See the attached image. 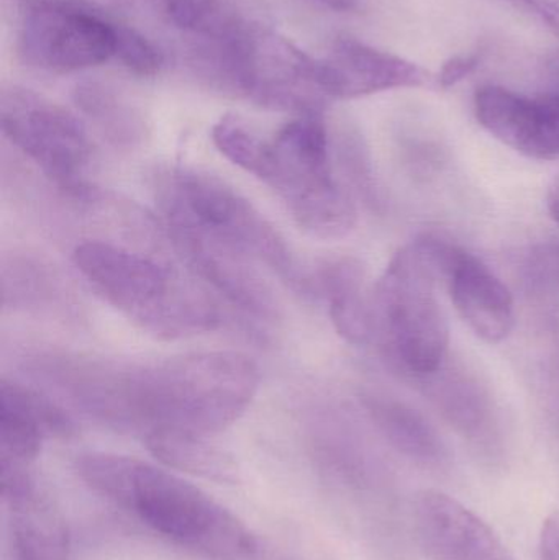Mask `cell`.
I'll use <instances>...</instances> for the list:
<instances>
[{"label":"cell","mask_w":559,"mask_h":560,"mask_svg":"<svg viewBox=\"0 0 559 560\" xmlns=\"http://www.w3.org/2000/svg\"><path fill=\"white\" fill-rule=\"evenodd\" d=\"M158 207L170 235L187 236L265 266L301 295H314L315 278L275 225L225 180L187 167L156 179Z\"/></svg>","instance_id":"277c9868"},{"label":"cell","mask_w":559,"mask_h":560,"mask_svg":"<svg viewBox=\"0 0 559 560\" xmlns=\"http://www.w3.org/2000/svg\"><path fill=\"white\" fill-rule=\"evenodd\" d=\"M19 33L26 65L51 74H69L115 58V20L82 10L28 7Z\"/></svg>","instance_id":"9c48e42d"},{"label":"cell","mask_w":559,"mask_h":560,"mask_svg":"<svg viewBox=\"0 0 559 560\" xmlns=\"http://www.w3.org/2000/svg\"><path fill=\"white\" fill-rule=\"evenodd\" d=\"M117 48L115 58L140 78H154L164 65V55L150 38L133 26L115 23Z\"/></svg>","instance_id":"7402d4cb"},{"label":"cell","mask_w":559,"mask_h":560,"mask_svg":"<svg viewBox=\"0 0 559 560\" xmlns=\"http://www.w3.org/2000/svg\"><path fill=\"white\" fill-rule=\"evenodd\" d=\"M540 560H559V513L548 516L541 526Z\"/></svg>","instance_id":"4316f807"},{"label":"cell","mask_w":559,"mask_h":560,"mask_svg":"<svg viewBox=\"0 0 559 560\" xmlns=\"http://www.w3.org/2000/svg\"><path fill=\"white\" fill-rule=\"evenodd\" d=\"M482 61V52H469V55L453 56L452 59L443 65L439 74V84L442 88H453V85L468 78Z\"/></svg>","instance_id":"cb8c5ba5"},{"label":"cell","mask_w":559,"mask_h":560,"mask_svg":"<svg viewBox=\"0 0 559 560\" xmlns=\"http://www.w3.org/2000/svg\"><path fill=\"white\" fill-rule=\"evenodd\" d=\"M317 65L318 85L327 98L366 97L430 81L422 66L351 36H338Z\"/></svg>","instance_id":"30bf717a"},{"label":"cell","mask_w":559,"mask_h":560,"mask_svg":"<svg viewBox=\"0 0 559 560\" xmlns=\"http://www.w3.org/2000/svg\"><path fill=\"white\" fill-rule=\"evenodd\" d=\"M548 65H550L551 71H554L559 78V55H555Z\"/></svg>","instance_id":"f546056e"},{"label":"cell","mask_w":559,"mask_h":560,"mask_svg":"<svg viewBox=\"0 0 559 560\" xmlns=\"http://www.w3.org/2000/svg\"><path fill=\"white\" fill-rule=\"evenodd\" d=\"M72 261L108 305L156 338H193L219 326L206 293L148 256L91 240L75 246Z\"/></svg>","instance_id":"5b68a950"},{"label":"cell","mask_w":559,"mask_h":560,"mask_svg":"<svg viewBox=\"0 0 559 560\" xmlns=\"http://www.w3.org/2000/svg\"><path fill=\"white\" fill-rule=\"evenodd\" d=\"M476 118L496 140L534 160L559 158V95L527 97L499 85L475 95Z\"/></svg>","instance_id":"8fae6325"},{"label":"cell","mask_w":559,"mask_h":560,"mask_svg":"<svg viewBox=\"0 0 559 560\" xmlns=\"http://www.w3.org/2000/svg\"><path fill=\"white\" fill-rule=\"evenodd\" d=\"M23 9L28 7H49V9L82 10L114 20L120 12V0H19Z\"/></svg>","instance_id":"603a6c76"},{"label":"cell","mask_w":559,"mask_h":560,"mask_svg":"<svg viewBox=\"0 0 559 560\" xmlns=\"http://www.w3.org/2000/svg\"><path fill=\"white\" fill-rule=\"evenodd\" d=\"M548 212H550L551 219L559 225V177L551 184L548 189L547 196Z\"/></svg>","instance_id":"83f0119b"},{"label":"cell","mask_w":559,"mask_h":560,"mask_svg":"<svg viewBox=\"0 0 559 560\" xmlns=\"http://www.w3.org/2000/svg\"><path fill=\"white\" fill-rule=\"evenodd\" d=\"M531 269L541 285L559 290V245L545 246L535 253Z\"/></svg>","instance_id":"d4e9b609"},{"label":"cell","mask_w":559,"mask_h":560,"mask_svg":"<svg viewBox=\"0 0 559 560\" xmlns=\"http://www.w3.org/2000/svg\"><path fill=\"white\" fill-rule=\"evenodd\" d=\"M0 125L19 148L59 189L75 199H94L92 143L82 121L61 105L30 89H3Z\"/></svg>","instance_id":"ba28073f"},{"label":"cell","mask_w":559,"mask_h":560,"mask_svg":"<svg viewBox=\"0 0 559 560\" xmlns=\"http://www.w3.org/2000/svg\"><path fill=\"white\" fill-rule=\"evenodd\" d=\"M74 102L115 147L130 150L143 141L147 135L143 118L108 85L95 81L81 82L74 89Z\"/></svg>","instance_id":"d6986e66"},{"label":"cell","mask_w":559,"mask_h":560,"mask_svg":"<svg viewBox=\"0 0 559 560\" xmlns=\"http://www.w3.org/2000/svg\"><path fill=\"white\" fill-rule=\"evenodd\" d=\"M150 453L171 469L217 483H238L240 467L232 454L209 443V438L180 431H154L144 436Z\"/></svg>","instance_id":"e0dca14e"},{"label":"cell","mask_w":559,"mask_h":560,"mask_svg":"<svg viewBox=\"0 0 559 560\" xmlns=\"http://www.w3.org/2000/svg\"><path fill=\"white\" fill-rule=\"evenodd\" d=\"M318 2L330 7V9L338 10V12H348V10L357 9L360 0H318Z\"/></svg>","instance_id":"f1b7e54d"},{"label":"cell","mask_w":559,"mask_h":560,"mask_svg":"<svg viewBox=\"0 0 559 560\" xmlns=\"http://www.w3.org/2000/svg\"><path fill=\"white\" fill-rule=\"evenodd\" d=\"M381 433L399 453L423 464H442L446 447L435 428L412 408L383 397L364 400Z\"/></svg>","instance_id":"ac0fdd59"},{"label":"cell","mask_w":559,"mask_h":560,"mask_svg":"<svg viewBox=\"0 0 559 560\" xmlns=\"http://www.w3.org/2000/svg\"><path fill=\"white\" fill-rule=\"evenodd\" d=\"M440 279L423 236L391 259L373 292L374 339L397 368L417 377L436 374L449 352V322L435 292Z\"/></svg>","instance_id":"52a82bcc"},{"label":"cell","mask_w":559,"mask_h":560,"mask_svg":"<svg viewBox=\"0 0 559 560\" xmlns=\"http://www.w3.org/2000/svg\"><path fill=\"white\" fill-rule=\"evenodd\" d=\"M263 560H284V559L276 558V556H269V558H265Z\"/></svg>","instance_id":"4dcf8cb0"},{"label":"cell","mask_w":559,"mask_h":560,"mask_svg":"<svg viewBox=\"0 0 559 560\" xmlns=\"http://www.w3.org/2000/svg\"><path fill=\"white\" fill-rule=\"evenodd\" d=\"M212 141L226 160L271 187L308 235L343 238L357 225L353 200L331 170L330 135L322 114L299 115L272 140L226 115L213 125Z\"/></svg>","instance_id":"7a4b0ae2"},{"label":"cell","mask_w":559,"mask_h":560,"mask_svg":"<svg viewBox=\"0 0 559 560\" xmlns=\"http://www.w3.org/2000/svg\"><path fill=\"white\" fill-rule=\"evenodd\" d=\"M414 522L423 548L436 560H515L485 520L439 490L417 495Z\"/></svg>","instance_id":"7c38bea8"},{"label":"cell","mask_w":559,"mask_h":560,"mask_svg":"<svg viewBox=\"0 0 559 560\" xmlns=\"http://www.w3.org/2000/svg\"><path fill=\"white\" fill-rule=\"evenodd\" d=\"M2 490L12 512L15 559L71 560L65 526L39 499L28 474L2 477Z\"/></svg>","instance_id":"9a60e30c"},{"label":"cell","mask_w":559,"mask_h":560,"mask_svg":"<svg viewBox=\"0 0 559 560\" xmlns=\"http://www.w3.org/2000/svg\"><path fill=\"white\" fill-rule=\"evenodd\" d=\"M315 292L328 303L338 335L351 345L374 339L373 293L368 292L363 266L353 258L324 262L315 272Z\"/></svg>","instance_id":"2e32d148"},{"label":"cell","mask_w":559,"mask_h":560,"mask_svg":"<svg viewBox=\"0 0 559 560\" xmlns=\"http://www.w3.org/2000/svg\"><path fill=\"white\" fill-rule=\"evenodd\" d=\"M509 2L534 15L559 38V0H509Z\"/></svg>","instance_id":"484cf974"},{"label":"cell","mask_w":559,"mask_h":560,"mask_svg":"<svg viewBox=\"0 0 559 560\" xmlns=\"http://www.w3.org/2000/svg\"><path fill=\"white\" fill-rule=\"evenodd\" d=\"M25 369L88 417L143 438L154 431L222 433L245 413L259 387L255 362L229 351L144 364L42 351L25 359Z\"/></svg>","instance_id":"6da1fadb"},{"label":"cell","mask_w":559,"mask_h":560,"mask_svg":"<svg viewBox=\"0 0 559 560\" xmlns=\"http://www.w3.org/2000/svg\"><path fill=\"white\" fill-rule=\"evenodd\" d=\"M194 66L213 88L269 110L322 114L317 58L275 30L243 19L229 35L193 49Z\"/></svg>","instance_id":"8992f818"},{"label":"cell","mask_w":559,"mask_h":560,"mask_svg":"<svg viewBox=\"0 0 559 560\" xmlns=\"http://www.w3.org/2000/svg\"><path fill=\"white\" fill-rule=\"evenodd\" d=\"M166 25L190 45L199 46L229 35L243 15L226 0H148Z\"/></svg>","instance_id":"ffe728a7"},{"label":"cell","mask_w":559,"mask_h":560,"mask_svg":"<svg viewBox=\"0 0 559 560\" xmlns=\"http://www.w3.org/2000/svg\"><path fill=\"white\" fill-rule=\"evenodd\" d=\"M74 423L51 398L3 378L0 384V464L2 472H26L45 440L71 438Z\"/></svg>","instance_id":"4fadbf2b"},{"label":"cell","mask_w":559,"mask_h":560,"mask_svg":"<svg viewBox=\"0 0 559 560\" xmlns=\"http://www.w3.org/2000/svg\"><path fill=\"white\" fill-rule=\"evenodd\" d=\"M58 279L46 266L15 258L3 265L2 303L5 308H48L61 295Z\"/></svg>","instance_id":"44dd1931"},{"label":"cell","mask_w":559,"mask_h":560,"mask_svg":"<svg viewBox=\"0 0 559 560\" xmlns=\"http://www.w3.org/2000/svg\"><path fill=\"white\" fill-rule=\"evenodd\" d=\"M445 282L456 312L478 338L498 345L511 335L515 323L514 299L488 266L458 248Z\"/></svg>","instance_id":"5bb4252c"},{"label":"cell","mask_w":559,"mask_h":560,"mask_svg":"<svg viewBox=\"0 0 559 560\" xmlns=\"http://www.w3.org/2000/svg\"><path fill=\"white\" fill-rule=\"evenodd\" d=\"M85 486L133 513L158 535L216 560L252 559L258 541L248 526L180 477L135 457L89 453L75 460Z\"/></svg>","instance_id":"3957f363"}]
</instances>
